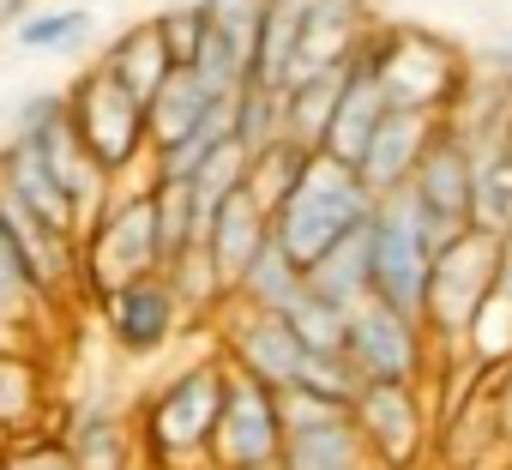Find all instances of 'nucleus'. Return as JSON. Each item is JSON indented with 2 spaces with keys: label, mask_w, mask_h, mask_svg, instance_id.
Masks as SVG:
<instances>
[{
  "label": "nucleus",
  "mask_w": 512,
  "mask_h": 470,
  "mask_svg": "<svg viewBox=\"0 0 512 470\" xmlns=\"http://www.w3.org/2000/svg\"><path fill=\"white\" fill-rule=\"evenodd\" d=\"M223 386H229V362L223 350H199L193 362H181L175 374L157 380V392L139 404V458L145 470H193L205 464L217 410H223Z\"/></svg>",
  "instance_id": "1"
},
{
  "label": "nucleus",
  "mask_w": 512,
  "mask_h": 470,
  "mask_svg": "<svg viewBox=\"0 0 512 470\" xmlns=\"http://www.w3.org/2000/svg\"><path fill=\"white\" fill-rule=\"evenodd\" d=\"M374 211H380V199L362 187L356 169H344V163H332V157H314L308 175H302V187L290 193V205L272 217V235L290 248V260L308 272V266H320V260L344 242V235L368 229Z\"/></svg>",
  "instance_id": "2"
},
{
  "label": "nucleus",
  "mask_w": 512,
  "mask_h": 470,
  "mask_svg": "<svg viewBox=\"0 0 512 470\" xmlns=\"http://www.w3.org/2000/svg\"><path fill=\"white\" fill-rule=\"evenodd\" d=\"M368 55L386 85V103H398V109H422V115L446 121L470 85L458 43H446L440 31H422V25H380L368 37Z\"/></svg>",
  "instance_id": "3"
},
{
  "label": "nucleus",
  "mask_w": 512,
  "mask_h": 470,
  "mask_svg": "<svg viewBox=\"0 0 512 470\" xmlns=\"http://www.w3.org/2000/svg\"><path fill=\"white\" fill-rule=\"evenodd\" d=\"M434 254H440V235L428 229V217L416 211V199L410 193L380 199V211L368 223V296L386 302L404 320H422Z\"/></svg>",
  "instance_id": "4"
},
{
  "label": "nucleus",
  "mask_w": 512,
  "mask_h": 470,
  "mask_svg": "<svg viewBox=\"0 0 512 470\" xmlns=\"http://www.w3.org/2000/svg\"><path fill=\"white\" fill-rule=\"evenodd\" d=\"M163 272L157 254V217H151V187H115V199L91 217V229L79 235V284L91 290V302L115 296L121 284H139Z\"/></svg>",
  "instance_id": "5"
},
{
  "label": "nucleus",
  "mask_w": 512,
  "mask_h": 470,
  "mask_svg": "<svg viewBox=\"0 0 512 470\" xmlns=\"http://www.w3.org/2000/svg\"><path fill=\"white\" fill-rule=\"evenodd\" d=\"M67 121L79 133V145L97 157V169L121 187L133 169L151 175V127H145V103L127 97L97 61L67 85Z\"/></svg>",
  "instance_id": "6"
},
{
  "label": "nucleus",
  "mask_w": 512,
  "mask_h": 470,
  "mask_svg": "<svg viewBox=\"0 0 512 470\" xmlns=\"http://www.w3.org/2000/svg\"><path fill=\"white\" fill-rule=\"evenodd\" d=\"M500 254L506 242L488 229H464L434 254V272H428V302H422V332L434 344H464L482 302L494 296V278H500Z\"/></svg>",
  "instance_id": "7"
},
{
  "label": "nucleus",
  "mask_w": 512,
  "mask_h": 470,
  "mask_svg": "<svg viewBox=\"0 0 512 470\" xmlns=\"http://www.w3.org/2000/svg\"><path fill=\"white\" fill-rule=\"evenodd\" d=\"M278 458H284L278 392L229 368L223 410H217V428L205 446V470H278Z\"/></svg>",
  "instance_id": "8"
},
{
  "label": "nucleus",
  "mask_w": 512,
  "mask_h": 470,
  "mask_svg": "<svg viewBox=\"0 0 512 470\" xmlns=\"http://www.w3.org/2000/svg\"><path fill=\"white\" fill-rule=\"evenodd\" d=\"M404 193L416 199V211H422L428 229L440 235V248L452 242V235L470 229V217H476V151H470V139H464L452 121H440V133H434V145L422 151L416 181H410Z\"/></svg>",
  "instance_id": "9"
},
{
  "label": "nucleus",
  "mask_w": 512,
  "mask_h": 470,
  "mask_svg": "<svg viewBox=\"0 0 512 470\" xmlns=\"http://www.w3.org/2000/svg\"><path fill=\"white\" fill-rule=\"evenodd\" d=\"M428 350H434V338L422 332V320H404L374 296L350 314V350L344 356L356 362L362 386H422Z\"/></svg>",
  "instance_id": "10"
},
{
  "label": "nucleus",
  "mask_w": 512,
  "mask_h": 470,
  "mask_svg": "<svg viewBox=\"0 0 512 470\" xmlns=\"http://www.w3.org/2000/svg\"><path fill=\"white\" fill-rule=\"evenodd\" d=\"M217 326V350L235 374L260 380L272 392H290L296 374H302V338L290 332L284 314H260V308H241V302H223V314L211 320Z\"/></svg>",
  "instance_id": "11"
},
{
  "label": "nucleus",
  "mask_w": 512,
  "mask_h": 470,
  "mask_svg": "<svg viewBox=\"0 0 512 470\" xmlns=\"http://www.w3.org/2000/svg\"><path fill=\"white\" fill-rule=\"evenodd\" d=\"M97 308H103V332H109V344H115L127 362H151V356H163L169 338L187 326V308H181L169 272H151V278H139V284H121V290L103 296Z\"/></svg>",
  "instance_id": "12"
},
{
  "label": "nucleus",
  "mask_w": 512,
  "mask_h": 470,
  "mask_svg": "<svg viewBox=\"0 0 512 470\" xmlns=\"http://www.w3.org/2000/svg\"><path fill=\"white\" fill-rule=\"evenodd\" d=\"M350 422L380 470H410L428 452V398L422 386H362Z\"/></svg>",
  "instance_id": "13"
},
{
  "label": "nucleus",
  "mask_w": 512,
  "mask_h": 470,
  "mask_svg": "<svg viewBox=\"0 0 512 470\" xmlns=\"http://www.w3.org/2000/svg\"><path fill=\"white\" fill-rule=\"evenodd\" d=\"M434 133H440V115H422V109H398V103H392L386 121L374 127L362 163H356L362 187H368L374 199L404 193V187L416 181V163H422V151L434 145Z\"/></svg>",
  "instance_id": "14"
},
{
  "label": "nucleus",
  "mask_w": 512,
  "mask_h": 470,
  "mask_svg": "<svg viewBox=\"0 0 512 470\" xmlns=\"http://www.w3.org/2000/svg\"><path fill=\"white\" fill-rule=\"evenodd\" d=\"M374 13L368 0H308V25H302V55H296V79H314L326 67H350L362 55V43L374 37Z\"/></svg>",
  "instance_id": "15"
},
{
  "label": "nucleus",
  "mask_w": 512,
  "mask_h": 470,
  "mask_svg": "<svg viewBox=\"0 0 512 470\" xmlns=\"http://www.w3.org/2000/svg\"><path fill=\"white\" fill-rule=\"evenodd\" d=\"M55 440L67 446V458H73L79 470H145V458H139V434H133L127 416H121L115 404H103V398L79 404Z\"/></svg>",
  "instance_id": "16"
},
{
  "label": "nucleus",
  "mask_w": 512,
  "mask_h": 470,
  "mask_svg": "<svg viewBox=\"0 0 512 470\" xmlns=\"http://www.w3.org/2000/svg\"><path fill=\"white\" fill-rule=\"evenodd\" d=\"M386 109H392V103H386V85H380L374 55H368V43H362V55H356V67H350V85H344V103H338V115H332V133H326L320 157L356 169L362 151H368V139H374V127L386 121Z\"/></svg>",
  "instance_id": "17"
},
{
  "label": "nucleus",
  "mask_w": 512,
  "mask_h": 470,
  "mask_svg": "<svg viewBox=\"0 0 512 470\" xmlns=\"http://www.w3.org/2000/svg\"><path fill=\"white\" fill-rule=\"evenodd\" d=\"M266 235H272V217L247 199V187H241L235 199H223V211L211 217V235H205V260H211L223 296H235L241 272L253 266V254L266 248Z\"/></svg>",
  "instance_id": "18"
},
{
  "label": "nucleus",
  "mask_w": 512,
  "mask_h": 470,
  "mask_svg": "<svg viewBox=\"0 0 512 470\" xmlns=\"http://www.w3.org/2000/svg\"><path fill=\"white\" fill-rule=\"evenodd\" d=\"M278 470H380V464H374V452L362 446L350 410H332V416H320V422L284 434Z\"/></svg>",
  "instance_id": "19"
},
{
  "label": "nucleus",
  "mask_w": 512,
  "mask_h": 470,
  "mask_svg": "<svg viewBox=\"0 0 512 470\" xmlns=\"http://www.w3.org/2000/svg\"><path fill=\"white\" fill-rule=\"evenodd\" d=\"M0 187H7L19 205H31L49 229H61V235H85V223H79V211L67 205V193H61V181L49 175V163L25 145V139H7L0 145Z\"/></svg>",
  "instance_id": "20"
},
{
  "label": "nucleus",
  "mask_w": 512,
  "mask_h": 470,
  "mask_svg": "<svg viewBox=\"0 0 512 470\" xmlns=\"http://www.w3.org/2000/svg\"><path fill=\"white\" fill-rule=\"evenodd\" d=\"M127 97H139V103H151L157 91H163V79L175 73V61H169V49H163V31H157V19L145 13V19H133L109 49H103V61H97Z\"/></svg>",
  "instance_id": "21"
},
{
  "label": "nucleus",
  "mask_w": 512,
  "mask_h": 470,
  "mask_svg": "<svg viewBox=\"0 0 512 470\" xmlns=\"http://www.w3.org/2000/svg\"><path fill=\"white\" fill-rule=\"evenodd\" d=\"M356 67V61H350ZM350 67H326L314 79H296L284 91V139L302 145V151H320L326 133H332V115L344 103V85H350Z\"/></svg>",
  "instance_id": "22"
},
{
  "label": "nucleus",
  "mask_w": 512,
  "mask_h": 470,
  "mask_svg": "<svg viewBox=\"0 0 512 470\" xmlns=\"http://www.w3.org/2000/svg\"><path fill=\"white\" fill-rule=\"evenodd\" d=\"M217 109V97L193 79V67H175L163 79V91L145 103V127H151V151H169L181 139H193L205 127V115Z\"/></svg>",
  "instance_id": "23"
},
{
  "label": "nucleus",
  "mask_w": 512,
  "mask_h": 470,
  "mask_svg": "<svg viewBox=\"0 0 512 470\" xmlns=\"http://www.w3.org/2000/svg\"><path fill=\"white\" fill-rule=\"evenodd\" d=\"M302 296H308V272L290 260V248L278 242V235H266V248L253 254V266L241 272V284H235L229 302L260 308V314H290Z\"/></svg>",
  "instance_id": "24"
},
{
  "label": "nucleus",
  "mask_w": 512,
  "mask_h": 470,
  "mask_svg": "<svg viewBox=\"0 0 512 470\" xmlns=\"http://www.w3.org/2000/svg\"><path fill=\"white\" fill-rule=\"evenodd\" d=\"M302 25H308V0H266L260 19V49H253V79L266 91H290L296 55H302Z\"/></svg>",
  "instance_id": "25"
},
{
  "label": "nucleus",
  "mask_w": 512,
  "mask_h": 470,
  "mask_svg": "<svg viewBox=\"0 0 512 470\" xmlns=\"http://www.w3.org/2000/svg\"><path fill=\"white\" fill-rule=\"evenodd\" d=\"M43 398H49V386H43L37 356L25 344H0V434L19 440L25 428H37Z\"/></svg>",
  "instance_id": "26"
},
{
  "label": "nucleus",
  "mask_w": 512,
  "mask_h": 470,
  "mask_svg": "<svg viewBox=\"0 0 512 470\" xmlns=\"http://www.w3.org/2000/svg\"><path fill=\"white\" fill-rule=\"evenodd\" d=\"M43 302H49V290L37 284V272H31L25 254L13 248V235L0 229V344H19V338L37 326Z\"/></svg>",
  "instance_id": "27"
},
{
  "label": "nucleus",
  "mask_w": 512,
  "mask_h": 470,
  "mask_svg": "<svg viewBox=\"0 0 512 470\" xmlns=\"http://www.w3.org/2000/svg\"><path fill=\"white\" fill-rule=\"evenodd\" d=\"M151 217H157V254H163V272L175 260H187L193 248H205V223H199V205H193V187L187 181H151Z\"/></svg>",
  "instance_id": "28"
},
{
  "label": "nucleus",
  "mask_w": 512,
  "mask_h": 470,
  "mask_svg": "<svg viewBox=\"0 0 512 470\" xmlns=\"http://www.w3.org/2000/svg\"><path fill=\"white\" fill-rule=\"evenodd\" d=\"M308 290L338 302V308H362L368 302V229L344 235L320 266H308Z\"/></svg>",
  "instance_id": "29"
},
{
  "label": "nucleus",
  "mask_w": 512,
  "mask_h": 470,
  "mask_svg": "<svg viewBox=\"0 0 512 470\" xmlns=\"http://www.w3.org/2000/svg\"><path fill=\"white\" fill-rule=\"evenodd\" d=\"M320 151H302V145H272L266 157H253L247 163V199L260 205L266 217H278L284 205H290V193L302 187V175H308V163H314Z\"/></svg>",
  "instance_id": "30"
},
{
  "label": "nucleus",
  "mask_w": 512,
  "mask_h": 470,
  "mask_svg": "<svg viewBox=\"0 0 512 470\" xmlns=\"http://www.w3.org/2000/svg\"><path fill=\"white\" fill-rule=\"evenodd\" d=\"M470 229L512 235V145H482L476 151V217Z\"/></svg>",
  "instance_id": "31"
},
{
  "label": "nucleus",
  "mask_w": 512,
  "mask_h": 470,
  "mask_svg": "<svg viewBox=\"0 0 512 470\" xmlns=\"http://www.w3.org/2000/svg\"><path fill=\"white\" fill-rule=\"evenodd\" d=\"M235 145L253 157H266L272 145H284V91H266V85H241L235 91Z\"/></svg>",
  "instance_id": "32"
},
{
  "label": "nucleus",
  "mask_w": 512,
  "mask_h": 470,
  "mask_svg": "<svg viewBox=\"0 0 512 470\" xmlns=\"http://www.w3.org/2000/svg\"><path fill=\"white\" fill-rule=\"evenodd\" d=\"M85 37H91V7H37L13 31V43L25 55H73V49H85Z\"/></svg>",
  "instance_id": "33"
},
{
  "label": "nucleus",
  "mask_w": 512,
  "mask_h": 470,
  "mask_svg": "<svg viewBox=\"0 0 512 470\" xmlns=\"http://www.w3.org/2000/svg\"><path fill=\"white\" fill-rule=\"evenodd\" d=\"M350 314H356V308H338V302H326V296L308 290L284 320H290V332L302 338L308 356H344V350H350Z\"/></svg>",
  "instance_id": "34"
},
{
  "label": "nucleus",
  "mask_w": 512,
  "mask_h": 470,
  "mask_svg": "<svg viewBox=\"0 0 512 470\" xmlns=\"http://www.w3.org/2000/svg\"><path fill=\"white\" fill-rule=\"evenodd\" d=\"M247 187V151L229 139V145H217L211 157H205V169L193 175V205H199V223L211 229V217L223 211V199H235Z\"/></svg>",
  "instance_id": "35"
},
{
  "label": "nucleus",
  "mask_w": 512,
  "mask_h": 470,
  "mask_svg": "<svg viewBox=\"0 0 512 470\" xmlns=\"http://www.w3.org/2000/svg\"><path fill=\"white\" fill-rule=\"evenodd\" d=\"M193 79H199L217 103H229V97L247 85V55H241L229 37H217V31L205 25V43H199V55H193Z\"/></svg>",
  "instance_id": "36"
},
{
  "label": "nucleus",
  "mask_w": 512,
  "mask_h": 470,
  "mask_svg": "<svg viewBox=\"0 0 512 470\" xmlns=\"http://www.w3.org/2000/svg\"><path fill=\"white\" fill-rule=\"evenodd\" d=\"M296 392H308V398H326V404H356V392H362V374H356V362L350 356H302V374H296Z\"/></svg>",
  "instance_id": "37"
},
{
  "label": "nucleus",
  "mask_w": 512,
  "mask_h": 470,
  "mask_svg": "<svg viewBox=\"0 0 512 470\" xmlns=\"http://www.w3.org/2000/svg\"><path fill=\"white\" fill-rule=\"evenodd\" d=\"M157 19V31H163V49H169V61L175 67H193V55H199V43H205V13L193 7H163V13H151Z\"/></svg>",
  "instance_id": "38"
},
{
  "label": "nucleus",
  "mask_w": 512,
  "mask_h": 470,
  "mask_svg": "<svg viewBox=\"0 0 512 470\" xmlns=\"http://www.w3.org/2000/svg\"><path fill=\"white\" fill-rule=\"evenodd\" d=\"M0 458H7V470H79L61 440H13Z\"/></svg>",
  "instance_id": "39"
},
{
  "label": "nucleus",
  "mask_w": 512,
  "mask_h": 470,
  "mask_svg": "<svg viewBox=\"0 0 512 470\" xmlns=\"http://www.w3.org/2000/svg\"><path fill=\"white\" fill-rule=\"evenodd\" d=\"M482 404H488V434H494V446L512 458V362L494 374V392H488Z\"/></svg>",
  "instance_id": "40"
},
{
  "label": "nucleus",
  "mask_w": 512,
  "mask_h": 470,
  "mask_svg": "<svg viewBox=\"0 0 512 470\" xmlns=\"http://www.w3.org/2000/svg\"><path fill=\"white\" fill-rule=\"evenodd\" d=\"M37 13V0H0V31H19Z\"/></svg>",
  "instance_id": "41"
},
{
  "label": "nucleus",
  "mask_w": 512,
  "mask_h": 470,
  "mask_svg": "<svg viewBox=\"0 0 512 470\" xmlns=\"http://www.w3.org/2000/svg\"><path fill=\"white\" fill-rule=\"evenodd\" d=\"M494 470H512V458H500V464H494Z\"/></svg>",
  "instance_id": "42"
},
{
  "label": "nucleus",
  "mask_w": 512,
  "mask_h": 470,
  "mask_svg": "<svg viewBox=\"0 0 512 470\" xmlns=\"http://www.w3.org/2000/svg\"><path fill=\"white\" fill-rule=\"evenodd\" d=\"M506 43H512V31H506Z\"/></svg>",
  "instance_id": "43"
},
{
  "label": "nucleus",
  "mask_w": 512,
  "mask_h": 470,
  "mask_svg": "<svg viewBox=\"0 0 512 470\" xmlns=\"http://www.w3.org/2000/svg\"><path fill=\"white\" fill-rule=\"evenodd\" d=\"M193 470H205V464H193Z\"/></svg>",
  "instance_id": "44"
}]
</instances>
